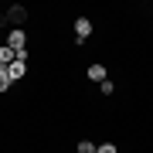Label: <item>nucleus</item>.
<instances>
[{"label":"nucleus","instance_id":"1","mask_svg":"<svg viewBox=\"0 0 153 153\" xmlns=\"http://www.w3.org/2000/svg\"><path fill=\"white\" fill-rule=\"evenodd\" d=\"M24 44H27V34H24V27H14L10 34H7V48H14V51H27Z\"/></svg>","mask_w":153,"mask_h":153},{"label":"nucleus","instance_id":"2","mask_svg":"<svg viewBox=\"0 0 153 153\" xmlns=\"http://www.w3.org/2000/svg\"><path fill=\"white\" fill-rule=\"evenodd\" d=\"M24 75H27V61H21V58H14L10 65H7V78H10V82H21Z\"/></svg>","mask_w":153,"mask_h":153},{"label":"nucleus","instance_id":"3","mask_svg":"<svg viewBox=\"0 0 153 153\" xmlns=\"http://www.w3.org/2000/svg\"><path fill=\"white\" fill-rule=\"evenodd\" d=\"M88 34H92V21H88V17H75V41L85 44Z\"/></svg>","mask_w":153,"mask_h":153},{"label":"nucleus","instance_id":"4","mask_svg":"<svg viewBox=\"0 0 153 153\" xmlns=\"http://www.w3.org/2000/svg\"><path fill=\"white\" fill-rule=\"evenodd\" d=\"M7 21H10V24H14V27H21V24H24V21H27V10H24V7H21V4H14V7H10V10H7Z\"/></svg>","mask_w":153,"mask_h":153},{"label":"nucleus","instance_id":"5","mask_svg":"<svg viewBox=\"0 0 153 153\" xmlns=\"http://www.w3.org/2000/svg\"><path fill=\"white\" fill-rule=\"evenodd\" d=\"M88 78H92V82H105L109 71H105V65H88Z\"/></svg>","mask_w":153,"mask_h":153},{"label":"nucleus","instance_id":"6","mask_svg":"<svg viewBox=\"0 0 153 153\" xmlns=\"http://www.w3.org/2000/svg\"><path fill=\"white\" fill-rule=\"evenodd\" d=\"M14 58H17V51H14V48H7V44H0V68H7Z\"/></svg>","mask_w":153,"mask_h":153},{"label":"nucleus","instance_id":"7","mask_svg":"<svg viewBox=\"0 0 153 153\" xmlns=\"http://www.w3.org/2000/svg\"><path fill=\"white\" fill-rule=\"evenodd\" d=\"M99 92H102V95H112V92H116L112 78H105V82H99Z\"/></svg>","mask_w":153,"mask_h":153},{"label":"nucleus","instance_id":"8","mask_svg":"<svg viewBox=\"0 0 153 153\" xmlns=\"http://www.w3.org/2000/svg\"><path fill=\"white\" fill-rule=\"evenodd\" d=\"M10 88V78H7V68H0V92H7Z\"/></svg>","mask_w":153,"mask_h":153},{"label":"nucleus","instance_id":"9","mask_svg":"<svg viewBox=\"0 0 153 153\" xmlns=\"http://www.w3.org/2000/svg\"><path fill=\"white\" fill-rule=\"evenodd\" d=\"M78 153H95V143H88V140H82V143H78Z\"/></svg>","mask_w":153,"mask_h":153},{"label":"nucleus","instance_id":"10","mask_svg":"<svg viewBox=\"0 0 153 153\" xmlns=\"http://www.w3.org/2000/svg\"><path fill=\"white\" fill-rule=\"evenodd\" d=\"M95 153H116V146L112 143H102V146H95Z\"/></svg>","mask_w":153,"mask_h":153}]
</instances>
